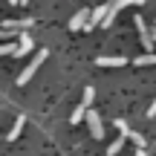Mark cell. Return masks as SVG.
I'll return each instance as SVG.
<instances>
[{
  "instance_id": "obj_1",
  "label": "cell",
  "mask_w": 156,
  "mask_h": 156,
  "mask_svg": "<svg viewBox=\"0 0 156 156\" xmlns=\"http://www.w3.org/2000/svg\"><path fill=\"white\" fill-rule=\"evenodd\" d=\"M46 55H49V49H38V52H35V58H32V61L26 64V67H23V73L17 75V84H20V87L32 81V75H35V73L41 69V64L46 61Z\"/></svg>"
},
{
  "instance_id": "obj_2",
  "label": "cell",
  "mask_w": 156,
  "mask_h": 156,
  "mask_svg": "<svg viewBox=\"0 0 156 156\" xmlns=\"http://www.w3.org/2000/svg\"><path fill=\"white\" fill-rule=\"evenodd\" d=\"M84 122L90 124V133H93V139H104V122H101V116L95 110H90L87 107V113H84Z\"/></svg>"
},
{
  "instance_id": "obj_3",
  "label": "cell",
  "mask_w": 156,
  "mask_h": 156,
  "mask_svg": "<svg viewBox=\"0 0 156 156\" xmlns=\"http://www.w3.org/2000/svg\"><path fill=\"white\" fill-rule=\"evenodd\" d=\"M116 127H119V133H122L124 139H130L136 147H145V145H147V142H145V136H142V133H136L133 127H127V122H124V119H116Z\"/></svg>"
},
{
  "instance_id": "obj_4",
  "label": "cell",
  "mask_w": 156,
  "mask_h": 156,
  "mask_svg": "<svg viewBox=\"0 0 156 156\" xmlns=\"http://www.w3.org/2000/svg\"><path fill=\"white\" fill-rule=\"evenodd\" d=\"M32 49H35V41H32V35H29L26 29H20V38H17V44H15V58H20V55H29Z\"/></svg>"
},
{
  "instance_id": "obj_5",
  "label": "cell",
  "mask_w": 156,
  "mask_h": 156,
  "mask_svg": "<svg viewBox=\"0 0 156 156\" xmlns=\"http://www.w3.org/2000/svg\"><path fill=\"white\" fill-rule=\"evenodd\" d=\"M133 26L139 29V38H142V46H145V49H151V46H153V38H151V29H147L145 17H139V15H136V17H133Z\"/></svg>"
},
{
  "instance_id": "obj_6",
  "label": "cell",
  "mask_w": 156,
  "mask_h": 156,
  "mask_svg": "<svg viewBox=\"0 0 156 156\" xmlns=\"http://www.w3.org/2000/svg\"><path fill=\"white\" fill-rule=\"evenodd\" d=\"M95 64H98V67H124L127 58H122V55H98Z\"/></svg>"
},
{
  "instance_id": "obj_7",
  "label": "cell",
  "mask_w": 156,
  "mask_h": 156,
  "mask_svg": "<svg viewBox=\"0 0 156 156\" xmlns=\"http://www.w3.org/2000/svg\"><path fill=\"white\" fill-rule=\"evenodd\" d=\"M32 26V17H17V20H6L3 29H9V32H20V29H29Z\"/></svg>"
},
{
  "instance_id": "obj_8",
  "label": "cell",
  "mask_w": 156,
  "mask_h": 156,
  "mask_svg": "<svg viewBox=\"0 0 156 156\" xmlns=\"http://www.w3.org/2000/svg\"><path fill=\"white\" fill-rule=\"evenodd\" d=\"M23 124H26V116H17V119H15V124H12V130H9V136H6V139H9V142H15L17 136L23 133Z\"/></svg>"
},
{
  "instance_id": "obj_9",
  "label": "cell",
  "mask_w": 156,
  "mask_h": 156,
  "mask_svg": "<svg viewBox=\"0 0 156 156\" xmlns=\"http://www.w3.org/2000/svg\"><path fill=\"white\" fill-rule=\"evenodd\" d=\"M87 15H90L87 9H81V12H75V15L69 17V29H73V32H78V29L84 26V20H87Z\"/></svg>"
},
{
  "instance_id": "obj_10",
  "label": "cell",
  "mask_w": 156,
  "mask_h": 156,
  "mask_svg": "<svg viewBox=\"0 0 156 156\" xmlns=\"http://www.w3.org/2000/svg\"><path fill=\"white\" fill-rule=\"evenodd\" d=\"M84 113H87V107L78 104L75 110H73V119H69V124H81V122H84Z\"/></svg>"
},
{
  "instance_id": "obj_11",
  "label": "cell",
  "mask_w": 156,
  "mask_h": 156,
  "mask_svg": "<svg viewBox=\"0 0 156 156\" xmlns=\"http://www.w3.org/2000/svg\"><path fill=\"white\" fill-rule=\"evenodd\" d=\"M122 145H124V136H119L116 142H110V145H107V156H116L119 151H122Z\"/></svg>"
},
{
  "instance_id": "obj_12",
  "label": "cell",
  "mask_w": 156,
  "mask_h": 156,
  "mask_svg": "<svg viewBox=\"0 0 156 156\" xmlns=\"http://www.w3.org/2000/svg\"><path fill=\"white\" fill-rule=\"evenodd\" d=\"M136 64H139V67H147V64H156V55H153L151 49H147V55H139V58H136Z\"/></svg>"
},
{
  "instance_id": "obj_13",
  "label": "cell",
  "mask_w": 156,
  "mask_h": 156,
  "mask_svg": "<svg viewBox=\"0 0 156 156\" xmlns=\"http://www.w3.org/2000/svg\"><path fill=\"white\" fill-rule=\"evenodd\" d=\"M93 101H95V90H93V87H87V90H84V98H81V104H84V107H90Z\"/></svg>"
},
{
  "instance_id": "obj_14",
  "label": "cell",
  "mask_w": 156,
  "mask_h": 156,
  "mask_svg": "<svg viewBox=\"0 0 156 156\" xmlns=\"http://www.w3.org/2000/svg\"><path fill=\"white\" fill-rule=\"evenodd\" d=\"M113 3H116L119 9H124V6H142L145 0H113Z\"/></svg>"
},
{
  "instance_id": "obj_15",
  "label": "cell",
  "mask_w": 156,
  "mask_h": 156,
  "mask_svg": "<svg viewBox=\"0 0 156 156\" xmlns=\"http://www.w3.org/2000/svg\"><path fill=\"white\" fill-rule=\"evenodd\" d=\"M0 55H15V44H0Z\"/></svg>"
},
{
  "instance_id": "obj_16",
  "label": "cell",
  "mask_w": 156,
  "mask_h": 156,
  "mask_svg": "<svg viewBox=\"0 0 156 156\" xmlns=\"http://www.w3.org/2000/svg\"><path fill=\"white\" fill-rule=\"evenodd\" d=\"M153 116H156V98L151 101V107H147V119H153Z\"/></svg>"
},
{
  "instance_id": "obj_17",
  "label": "cell",
  "mask_w": 156,
  "mask_h": 156,
  "mask_svg": "<svg viewBox=\"0 0 156 156\" xmlns=\"http://www.w3.org/2000/svg\"><path fill=\"white\" fill-rule=\"evenodd\" d=\"M133 156H147V153H145V147H139V151H136Z\"/></svg>"
},
{
  "instance_id": "obj_18",
  "label": "cell",
  "mask_w": 156,
  "mask_h": 156,
  "mask_svg": "<svg viewBox=\"0 0 156 156\" xmlns=\"http://www.w3.org/2000/svg\"><path fill=\"white\" fill-rule=\"evenodd\" d=\"M110 3H113V0H110Z\"/></svg>"
}]
</instances>
